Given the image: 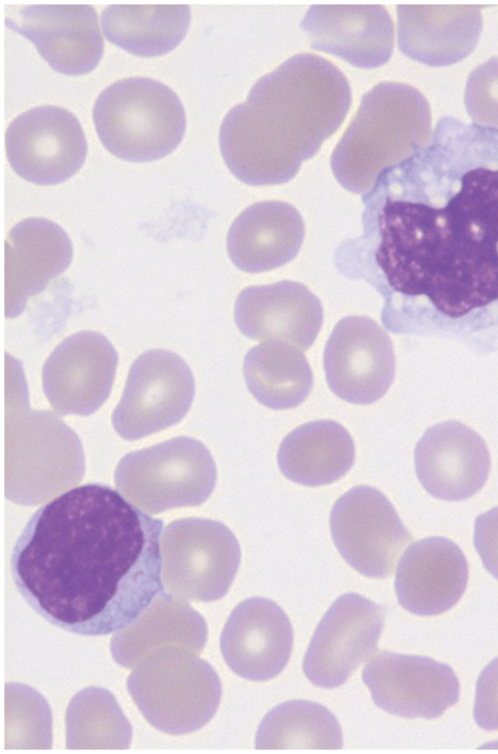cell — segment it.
Instances as JSON below:
<instances>
[{
    "instance_id": "obj_1",
    "label": "cell",
    "mask_w": 498,
    "mask_h": 754,
    "mask_svg": "<svg viewBox=\"0 0 498 754\" xmlns=\"http://www.w3.org/2000/svg\"><path fill=\"white\" fill-rule=\"evenodd\" d=\"M363 203L339 260L379 293L385 328L498 350V130L441 117Z\"/></svg>"
},
{
    "instance_id": "obj_2",
    "label": "cell",
    "mask_w": 498,
    "mask_h": 754,
    "mask_svg": "<svg viewBox=\"0 0 498 754\" xmlns=\"http://www.w3.org/2000/svg\"><path fill=\"white\" fill-rule=\"evenodd\" d=\"M163 524L109 485L76 487L24 526L10 560L14 584L36 613L64 631L115 633L164 590Z\"/></svg>"
},
{
    "instance_id": "obj_3",
    "label": "cell",
    "mask_w": 498,
    "mask_h": 754,
    "mask_svg": "<svg viewBox=\"0 0 498 754\" xmlns=\"http://www.w3.org/2000/svg\"><path fill=\"white\" fill-rule=\"evenodd\" d=\"M352 100L345 75L316 54L301 53L259 78L246 101L224 117L219 145L240 181L283 184L317 154L346 117Z\"/></svg>"
},
{
    "instance_id": "obj_4",
    "label": "cell",
    "mask_w": 498,
    "mask_h": 754,
    "mask_svg": "<svg viewBox=\"0 0 498 754\" xmlns=\"http://www.w3.org/2000/svg\"><path fill=\"white\" fill-rule=\"evenodd\" d=\"M432 133L430 106L418 89L380 83L363 95L332 153V172L345 189L366 195L384 170L427 146Z\"/></svg>"
},
{
    "instance_id": "obj_5",
    "label": "cell",
    "mask_w": 498,
    "mask_h": 754,
    "mask_svg": "<svg viewBox=\"0 0 498 754\" xmlns=\"http://www.w3.org/2000/svg\"><path fill=\"white\" fill-rule=\"evenodd\" d=\"M92 117L103 146L130 162L168 155L186 131L185 109L176 92L143 76L123 78L103 89Z\"/></svg>"
},
{
    "instance_id": "obj_6",
    "label": "cell",
    "mask_w": 498,
    "mask_h": 754,
    "mask_svg": "<svg viewBox=\"0 0 498 754\" xmlns=\"http://www.w3.org/2000/svg\"><path fill=\"white\" fill-rule=\"evenodd\" d=\"M136 707L155 729L171 735L195 732L215 714L220 678L198 654L169 645L148 654L126 679Z\"/></svg>"
},
{
    "instance_id": "obj_7",
    "label": "cell",
    "mask_w": 498,
    "mask_h": 754,
    "mask_svg": "<svg viewBox=\"0 0 498 754\" xmlns=\"http://www.w3.org/2000/svg\"><path fill=\"white\" fill-rule=\"evenodd\" d=\"M82 446L77 435L47 411L18 409L7 416L5 496L21 505L47 501L81 481Z\"/></svg>"
},
{
    "instance_id": "obj_8",
    "label": "cell",
    "mask_w": 498,
    "mask_h": 754,
    "mask_svg": "<svg viewBox=\"0 0 498 754\" xmlns=\"http://www.w3.org/2000/svg\"><path fill=\"white\" fill-rule=\"evenodd\" d=\"M217 481V467L199 440L179 436L126 454L118 463L114 484L132 504L148 514L204 503Z\"/></svg>"
},
{
    "instance_id": "obj_9",
    "label": "cell",
    "mask_w": 498,
    "mask_h": 754,
    "mask_svg": "<svg viewBox=\"0 0 498 754\" xmlns=\"http://www.w3.org/2000/svg\"><path fill=\"white\" fill-rule=\"evenodd\" d=\"M164 590L178 599L212 602L230 589L240 544L223 523L199 517L169 523L161 535Z\"/></svg>"
},
{
    "instance_id": "obj_10",
    "label": "cell",
    "mask_w": 498,
    "mask_h": 754,
    "mask_svg": "<svg viewBox=\"0 0 498 754\" xmlns=\"http://www.w3.org/2000/svg\"><path fill=\"white\" fill-rule=\"evenodd\" d=\"M195 390L192 372L181 357L164 349L147 350L131 365L112 414L113 427L128 440L170 427L188 413Z\"/></svg>"
},
{
    "instance_id": "obj_11",
    "label": "cell",
    "mask_w": 498,
    "mask_h": 754,
    "mask_svg": "<svg viewBox=\"0 0 498 754\" xmlns=\"http://www.w3.org/2000/svg\"><path fill=\"white\" fill-rule=\"evenodd\" d=\"M330 529L343 559L369 578H388L412 539L391 502L368 485L354 487L335 501Z\"/></svg>"
},
{
    "instance_id": "obj_12",
    "label": "cell",
    "mask_w": 498,
    "mask_h": 754,
    "mask_svg": "<svg viewBox=\"0 0 498 754\" xmlns=\"http://www.w3.org/2000/svg\"><path fill=\"white\" fill-rule=\"evenodd\" d=\"M385 610L354 593L337 598L318 624L302 668L314 686L335 688L378 649Z\"/></svg>"
},
{
    "instance_id": "obj_13",
    "label": "cell",
    "mask_w": 498,
    "mask_h": 754,
    "mask_svg": "<svg viewBox=\"0 0 498 754\" xmlns=\"http://www.w3.org/2000/svg\"><path fill=\"white\" fill-rule=\"evenodd\" d=\"M5 152L23 179L55 185L71 177L87 155L79 120L67 109L44 105L20 113L5 131Z\"/></svg>"
},
{
    "instance_id": "obj_14",
    "label": "cell",
    "mask_w": 498,
    "mask_h": 754,
    "mask_svg": "<svg viewBox=\"0 0 498 754\" xmlns=\"http://www.w3.org/2000/svg\"><path fill=\"white\" fill-rule=\"evenodd\" d=\"M323 363L330 390L352 404L380 400L395 378L390 337L366 316L344 317L335 325L325 343Z\"/></svg>"
},
{
    "instance_id": "obj_15",
    "label": "cell",
    "mask_w": 498,
    "mask_h": 754,
    "mask_svg": "<svg viewBox=\"0 0 498 754\" xmlns=\"http://www.w3.org/2000/svg\"><path fill=\"white\" fill-rule=\"evenodd\" d=\"M362 678L378 708L402 718L435 719L460 698L453 669L425 656L379 652Z\"/></svg>"
},
{
    "instance_id": "obj_16",
    "label": "cell",
    "mask_w": 498,
    "mask_h": 754,
    "mask_svg": "<svg viewBox=\"0 0 498 754\" xmlns=\"http://www.w3.org/2000/svg\"><path fill=\"white\" fill-rule=\"evenodd\" d=\"M118 353L101 334L81 330L65 338L42 372L44 393L58 415L89 416L109 397Z\"/></svg>"
},
{
    "instance_id": "obj_17",
    "label": "cell",
    "mask_w": 498,
    "mask_h": 754,
    "mask_svg": "<svg viewBox=\"0 0 498 754\" xmlns=\"http://www.w3.org/2000/svg\"><path fill=\"white\" fill-rule=\"evenodd\" d=\"M8 28L29 39L56 72L84 75L103 54L98 14L89 4H32L5 19Z\"/></svg>"
},
{
    "instance_id": "obj_18",
    "label": "cell",
    "mask_w": 498,
    "mask_h": 754,
    "mask_svg": "<svg viewBox=\"0 0 498 754\" xmlns=\"http://www.w3.org/2000/svg\"><path fill=\"white\" fill-rule=\"evenodd\" d=\"M294 645L292 625L273 600L254 597L240 602L229 615L220 651L237 676L266 681L286 667Z\"/></svg>"
},
{
    "instance_id": "obj_19",
    "label": "cell",
    "mask_w": 498,
    "mask_h": 754,
    "mask_svg": "<svg viewBox=\"0 0 498 754\" xmlns=\"http://www.w3.org/2000/svg\"><path fill=\"white\" fill-rule=\"evenodd\" d=\"M416 473L432 496L462 501L487 481L490 455L485 440L471 427L447 420L430 427L414 448Z\"/></svg>"
},
{
    "instance_id": "obj_20",
    "label": "cell",
    "mask_w": 498,
    "mask_h": 754,
    "mask_svg": "<svg viewBox=\"0 0 498 754\" xmlns=\"http://www.w3.org/2000/svg\"><path fill=\"white\" fill-rule=\"evenodd\" d=\"M467 581L468 562L461 548L449 538L434 536L406 549L398 562L395 590L406 611L431 616L453 608Z\"/></svg>"
},
{
    "instance_id": "obj_21",
    "label": "cell",
    "mask_w": 498,
    "mask_h": 754,
    "mask_svg": "<svg viewBox=\"0 0 498 754\" xmlns=\"http://www.w3.org/2000/svg\"><path fill=\"white\" fill-rule=\"evenodd\" d=\"M234 319L248 338L289 341L308 350L320 331L323 308L302 283L280 281L244 288L235 302Z\"/></svg>"
},
{
    "instance_id": "obj_22",
    "label": "cell",
    "mask_w": 498,
    "mask_h": 754,
    "mask_svg": "<svg viewBox=\"0 0 498 754\" xmlns=\"http://www.w3.org/2000/svg\"><path fill=\"white\" fill-rule=\"evenodd\" d=\"M300 28L310 37L311 48L355 67H379L394 51V23L381 6H311Z\"/></svg>"
},
{
    "instance_id": "obj_23",
    "label": "cell",
    "mask_w": 498,
    "mask_h": 754,
    "mask_svg": "<svg viewBox=\"0 0 498 754\" xmlns=\"http://www.w3.org/2000/svg\"><path fill=\"white\" fill-rule=\"evenodd\" d=\"M73 260L65 230L45 218L18 222L5 241V317H18L30 297L42 292Z\"/></svg>"
},
{
    "instance_id": "obj_24",
    "label": "cell",
    "mask_w": 498,
    "mask_h": 754,
    "mask_svg": "<svg viewBox=\"0 0 498 754\" xmlns=\"http://www.w3.org/2000/svg\"><path fill=\"white\" fill-rule=\"evenodd\" d=\"M482 29L480 6H397L399 50L428 66H449L467 57Z\"/></svg>"
},
{
    "instance_id": "obj_25",
    "label": "cell",
    "mask_w": 498,
    "mask_h": 754,
    "mask_svg": "<svg viewBox=\"0 0 498 754\" xmlns=\"http://www.w3.org/2000/svg\"><path fill=\"white\" fill-rule=\"evenodd\" d=\"M305 237L298 210L285 201L265 200L243 210L229 229L226 248L232 262L248 273L290 262Z\"/></svg>"
},
{
    "instance_id": "obj_26",
    "label": "cell",
    "mask_w": 498,
    "mask_h": 754,
    "mask_svg": "<svg viewBox=\"0 0 498 754\" xmlns=\"http://www.w3.org/2000/svg\"><path fill=\"white\" fill-rule=\"evenodd\" d=\"M207 634L202 615L163 590L133 623L114 633L110 651L119 665L133 669L148 654L169 645L200 654Z\"/></svg>"
},
{
    "instance_id": "obj_27",
    "label": "cell",
    "mask_w": 498,
    "mask_h": 754,
    "mask_svg": "<svg viewBox=\"0 0 498 754\" xmlns=\"http://www.w3.org/2000/svg\"><path fill=\"white\" fill-rule=\"evenodd\" d=\"M355 460L353 438L331 419L306 423L281 440L277 463L281 473L306 487H321L341 479Z\"/></svg>"
},
{
    "instance_id": "obj_28",
    "label": "cell",
    "mask_w": 498,
    "mask_h": 754,
    "mask_svg": "<svg viewBox=\"0 0 498 754\" xmlns=\"http://www.w3.org/2000/svg\"><path fill=\"white\" fill-rule=\"evenodd\" d=\"M189 23L187 4H111L101 13L107 40L143 57L174 50L185 37Z\"/></svg>"
},
{
    "instance_id": "obj_29",
    "label": "cell",
    "mask_w": 498,
    "mask_h": 754,
    "mask_svg": "<svg viewBox=\"0 0 498 754\" xmlns=\"http://www.w3.org/2000/svg\"><path fill=\"white\" fill-rule=\"evenodd\" d=\"M243 373L252 395L272 409H289L309 396L313 378L301 350L281 340H268L250 349Z\"/></svg>"
},
{
    "instance_id": "obj_30",
    "label": "cell",
    "mask_w": 498,
    "mask_h": 754,
    "mask_svg": "<svg viewBox=\"0 0 498 754\" xmlns=\"http://www.w3.org/2000/svg\"><path fill=\"white\" fill-rule=\"evenodd\" d=\"M256 748H342L343 734L335 715L325 707L291 700L274 707L259 723Z\"/></svg>"
},
{
    "instance_id": "obj_31",
    "label": "cell",
    "mask_w": 498,
    "mask_h": 754,
    "mask_svg": "<svg viewBox=\"0 0 498 754\" xmlns=\"http://www.w3.org/2000/svg\"><path fill=\"white\" fill-rule=\"evenodd\" d=\"M132 725L113 695L101 687H87L69 701L66 711L68 748H128Z\"/></svg>"
},
{
    "instance_id": "obj_32",
    "label": "cell",
    "mask_w": 498,
    "mask_h": 754,
    "mask_svg": "<svg viewBox=\"0 0 498 754\" xmlns=\"http://www.w3.org/2000/svg\"><path fill=\"white\" fill-rule=\"evenodd\" d=\"M52 714L45 699L26 685L5 686V748H51Z\"/></svg>"
},
{
    "instance_id": "obj_33",
    "label": "cell",
    "mask_w": 498,
    "mask_h": 754,
    "mask_svg": "<svg viewBox=\"0 0 498 754\" xmlns=\"http://www.w3.org/2000/svg\"><path fill=\"white\" fill-rule=\"evenodd\" d=\"M464 103L474 124L498 130V56L490 57L469 73Z\"/></svg>"
},
{
    "instance_id": "obj_34",
    "label": "cell",
    "mask_w": 498,
    "mask_h": 754,
    "mask_svg": "<svg viewBox=\"0 0 498 754\" xmlns=\"http://www.w3.org/2000/svg\"><path fill=\"white\" fill-rule=\"evenodd\" d=\"M474 719L483 730H498V657L483 669L477 679Z\"/></svg>"
},
{
    "instance_id": "obj_35",
    "label": "cell",
    "mask_w": 498,
    "mask_h": 754,
    "mask_svg": "<svg viewBox=\"0 0 498 754\" xmlns=\"http://www.w3.org/2000/svg\"><path fill=\"white\" fill-rule=\"evenodd\" d=\"M474 546L486 570L498 580V506L477 516Z\"/></svg>"
}]
</instances>
